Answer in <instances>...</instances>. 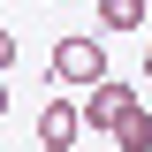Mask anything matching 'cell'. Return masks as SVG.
I'll return each instance as SVG.
<instances>
[{
	"instance_id": "cell-1",
	"label": "cell",
	"mask_w": 152,
	"mask_h": 152,
	"mask_svg": "<svg viewBox=\"0 0 152 152\" xmlns=\"http://www.w3.org/2000/svg\"><path fill=\"white\" fill-rule=\"evenodd\" d=\"M99 76H107V46L84 31H61L53 38V84H69V91H91Z\"/></svg>"
},
{
	"instance_id": "cell-3",
	"label": "cell",
	"mask_w": 152,
	"mask_h": 152,
	"mask_svg": "<svg viewBox=\"0 0 152 152\" xmlns=\"http://www.w3.org/2000/svg\"><path fill=\"white\" fill-rule=\"evenodd\" d=\"M76 137H84V99H46V107H38V145L69 152Z\"/></svg>"
},
{
	"instance_id": "cell-5",
	"label": "cell",
	"mask_w": 152,
	"mask_h": 152,
	"mask_svg": "<svg viewBox=\"0 0 152 152\" xmlns=\"http://www.w3.org/2000/svg\"><path fill=\"white\" fill-rule=\"evenodd\" d=\"M99 23H107V31H145L152 0H99Z\"/></svg>"
},
{
	"instance_id": "cell-6",
	"label": "cell",
	"mask_w": 152,
	"mask_h": 152,
	"mask_svg": "<svg viewBox=\"0 0 152 152\" xmlns=\"http://www.w3.org/2000/svg\"><path fill=\"white\" fill-rule=\"evenodd\" d=\"M145 91H152V46H145Z\"/></svg>"
},
{
	"instance_id": "cell-4",
	"label": "cell",
	"mask_w": 152,
	"mask_h": 152,
	"mask_svg": "<svg viewBox=\"0 0 152 152\" xmlns=\"http://www.w3.org/2000/svg\"><path fill=\"white\" fill-rule=\"evenodd\" d=\"M114 145H122V152H152V107H145V99L114 122Z\"/></svg>"
},
{
	"instance_id": "cell-2",
	"label": "cell",
	"mask_w": 152,
	"mask_h": 152,
	"mask_svg": "<svg viewBox=\"0 0 152 152\" xmlns=\"http://www.w3.org/2000/svg\"><path fill=\"white\" fill-rule=\"evenodd\" d=\"M129 107H137V91H129V84H114V76H99L91 91H84V129H91V137H114V122H122Z\"/></svg>"
}]
</instances>
